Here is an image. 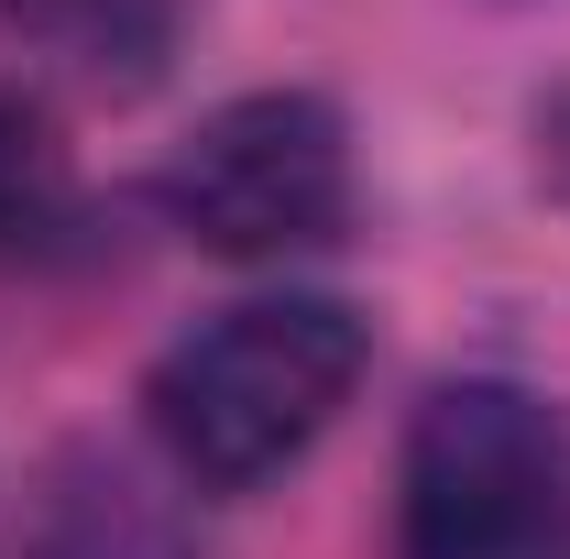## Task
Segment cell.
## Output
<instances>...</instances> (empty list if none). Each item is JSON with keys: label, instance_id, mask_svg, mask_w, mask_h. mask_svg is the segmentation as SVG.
<instances>
[{"label": "cell", "instance_id": "obj_1", "mask_svg": "<svg viewBox=\"0 0 570 559\" xmlns=\"http://www.w3.org/2000/svg\"><path fill=\"white\" fill-rule=\"evenodd\" d=\"M373 330L352 296H242L142 373V418L198 493H253L352 406Z\"/></svg>", "mask_w": 570, "mask_h": 559}, {"label": "cell", "instance_id": "obj_2", "mask_svg": "<svg viewBox=\"0 0 570 559\" xmlns=\"http://www.w3.org/2000/svg\"><path fill=\"white\" fill-rule=\"evenodd\" d=\"M570 527V428L549 395L461 373L395 461V559H549Z\"/></svg>", "mask_w": 570, "mask_h": 559}, {"label": "cell", "instance_id": "obj_3", "mask_svg": "<svg viewBox=\"0 0 570 559\" xmlns=\"http://www.w3.org/2000/svg\"><path fill=\"white\" fill-rule=\"evenodd\" d=\"M154 209L198 253L285 264L352 231V121L318 88H253L219 99L198 133L154 165Z\"/></svg>", "mask_w": 570, "mask_h": 559}, {"label": "cell", "instance_id": "obj_4", "mask_svg": "<svg viewBox=\"0 0 570 559\" xmlns=\"http://www.w3.org/2000/svg\"><path fill=\"white\" fill-rule=\"evenodd\" d=\"M22 559H187V549H176L165 504H154L110 450H67L56 483H45V504H33Z\"/></svg>", "mask_w": 570, "mask_h": 559}, {"label": "cell", "instance_id": "obj_5", "mask_svg": "<svg viewBox=\"0 0 570 559\" xmlns=\"http://www.w3.org/2000/svg\"><path fill=\"white\" fill-rule=\"evenodd\" d=\"M0 11L99 88H142L187 33V0H0Z\"/></svg>", "mask_w": 570, "mask_h": 559}, {"label": "cell", "instance_id": "obj_6", "mask_svg": "<svg viewBox=\"0 0 570 559\" xmlns=\"http://www.w3.org/2000/svg\"><path fill=\"white\" fill-rule=\"evenodd\" d=\"M77 209V165H67V133L33 88L0 77V264H33Z\"/></svg>", "mask_w": 570, "mask_h": 559}, {"label": "cell", "instance_id": "obj_7", "mask_svg": "<svg viewBox=\"0 0 570 559\" xmlns=\"http://www.w3.org/2000/svg\"><path fill=\"white\" fill-rule=\"evenodd\" d=\"M538 154H549V176L570 187V99H560V110H538Z\"/></svg>", "mask_w": 570, "mask_h": 559}]
</instances>
